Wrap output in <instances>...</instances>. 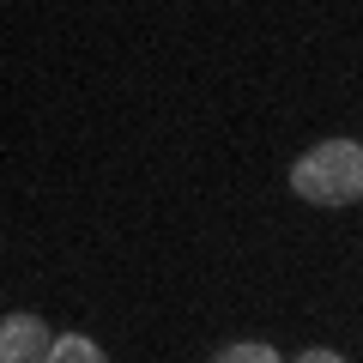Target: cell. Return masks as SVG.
<instances>
[{"instance_id":"cell-3","label":"cell","mask_w":363,"mask_h":363,"mask_svg":"<svg viewBox=\"0 0 363 363\" xmlns=\"http://www.w3.org/2000/svg\"><path fill=\"white\" fill-rule=\"evenodd\" d=\"M49 363H109V357L97 351V339H85V333H61V339H55V351H49Z\"/></svg>"},{"instance_id":"cell-4","label":"cell","mask_w":363,"mask_h":363,"mask_svg":"<svg viewBox=\"0 0 363 363\" xmlns=\"http://www.w3.org/2000/svg\"><path fill=\"white\" fill-rule=\"evenodd\" d=\"M212 363H279V351H272V345H260V339H248V345H224Z\"/></svg>"},{"instance_id":"cell-2","label":"cell","mask_w":363,"mask_h":363,"mask_svg":"<svg viewBox=\"0 0 363 363\" xmlns=\"http://www.w3.org/2000/svg\"><path fill=\"white\" fill-rule=\"evenodd\" d=\"M55 333L43 327V315H6L0 321V363H49Z\"/></svg>"},{"instance_id":"cell-5","label":"cell","mask_w":363,"mask_h":363,"mask_svg":"<svg viewBox=\"0 0 363 363\" xmlns=\"http://www.w3.org/2000/svg\"><path fill=\"white\" fill-rule=\"evenodd\" d=\"M291 363H345L339 351H327V345H315V351H303V357H291Z\"/></svg>"},{"instance_id":"cell-1","label":"cell","mask_w":363,"mask_h":363,"mask_svg":"<svg viewBox=\"0 0 363 363\" xmlns=\"http://www.w3.org/2000/svg\"><path fill=\"white\" fill-rule=\"evenodd\" d=\"M291 188L309 206H351L363 200V145L357 140H321L291 164Z\"/></svg>"}]
</instances>
